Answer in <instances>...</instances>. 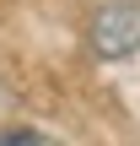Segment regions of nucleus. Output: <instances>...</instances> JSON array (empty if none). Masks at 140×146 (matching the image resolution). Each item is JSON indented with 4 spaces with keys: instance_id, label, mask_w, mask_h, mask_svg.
Instances as JSON below:
<instances>
[{
    "instance_id": "nucleus-1",
    "label": "nucleus",
    "mask_w": 140,
    "mask_h": 146,
    "mask_svg": "<svg viewBox=\"0 0 140 146\" xmlns=\"http://www.w3.org/2000/svg\"><path fill=\"white\" fill-rule=\"evenodd\" d=\"M92 49H97V60H124V54H135L140 49V5H129V0L103 5V11L92 16Z\"/></svg>"
},
{
    "instance_id": "nucleus-2",
    "label": "nucleus",
    "mask_w": 140,
    "mask_h": 146,
    "mask_svg": "<svg viewBox=\"0 0 140 146\" xmlns=\"http://www.w3.org/2000/svg\"><path fill=\"white\" fill-rule=\"evenodd\" d=\"M0 146H59V141L32 130V125H16V130H0Z\"/></svg>"
}]
</instances>
